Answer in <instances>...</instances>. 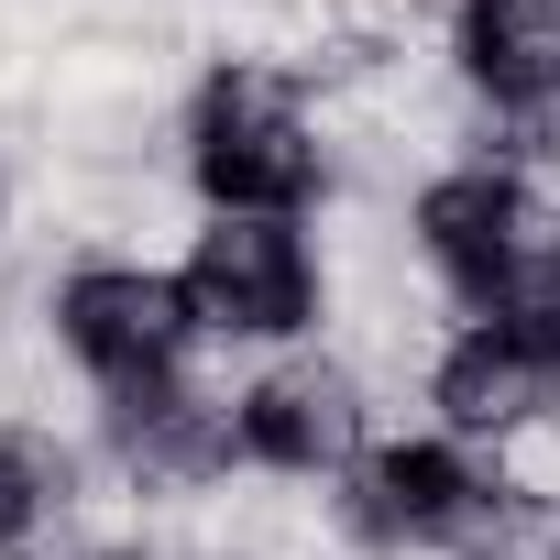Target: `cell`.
Segmentation results:
<instances>
[{
	"mask_svg": "<svg viewBox=\"0 0 560 560\" xmlns=\"http://www.w3.org/2000/svg\"><path fill=\"white\" fill-rule=\"evenodd\" d=\"M176 176L198 209H264V220H319L341 165H330V121L287 67L253 56H209L176 100Z\"/></svg>",
	"mask_w": 560,
	"mask_h": 560,
	"instance_id": "6da1fadb",
	"label": "cell"
},
{
	"mask_svg": "<svg viewBox=\"0 0 560 560\" xmlns=\"http://www.w3.org/2000/svg\"><path fill=\"white\" fill-rule=\"evenodd\" d=\"M176 287L198 341L220 352H308L330 330V253L319 220H264V209H198L187 253H176Z\"/></svg>",
	"mask_w": 560,
	"mask_h": 560,
	"instance_id": "7a4b0ae2",
	"label": "cell"
},
{
	"mask_svg": "<svg viewBox=\"0 0 560 560\" xmlns=\"http://www.w3.org/2000/svg\"><path fill=\"white\" fill-rule=\"evenodd\" d=\"M34 308H45V330H56V352L78 363L89 396L187 374V352H198L187 287H176V264H154V253H78V264L45 275Z\"/></svg>",
	"mask_w": 560,
	"mask_h": 560,
	"instance_id": "3957f363",
	"label": "cell"
},
{
	"mask_svg": "<svg viewBox=\"0 0 560 560\" xmlns=\"http://www.w3.org/2000/svg\"><path fill=\"white\" fill-rule=\"evenodd\" d=\"M374 385L330 352V341H308V352H275V363H253L242 385H231V429H242V472H264V483H341L385 429H374Z\"/></svg>",
	"mask_w": 560,
	"mask_h": 560,
	"instance_id": "277c9868",
	"label": "cell"
},
{
	"mask_svg": "<svg viewBox=\"0 0 560 560\" xmlns=\"http://www.w3.org/2000/svg\"><path fill=\"white\" fill-rule=\"evenodd\" d=\"M538 220H549V198H538V176L516 165V154H494V143H462L440 176H418V198H407V242H418V264H429V287L451 298V319H472L494 287H505V264L538 242Z\"/></svg>",
	"mask_w": 560,
	"mask_h": 560,
	"instance_id": "5b68a950",
	"label": "cell"
},
{
	"mask_svg": "<svg viewBox=\"0 0 560 560\" xmlns=\"http://www.w3.org/2000/svg\"><path fill=\"white\" fill-rule=\"evenodd\" d=\"M100 418V472L121 494H143L154 516L242 483V429H231V385H198V374H154V385H121L89 407Z\"/></svg>",
	"mask_w": 560,
	"mask_h": 560,
	"instance_id": "8992f818",
	"label": "cell"
},
{
	"mask_svg": "<svg viewBox=\"0 0 560 560\" xmlns=\"http://www.w3.org/2000/svg\"><path fill=\"white\" fill-rule=\"evenodd\" d=\"M429 418L462 451H505L527 429H560V352L505 319H451V341L429 363Z\"/></svg>",
	"mask_w": 560,
	"mask_h": 560,
	"instance_id": "52a82bcc",
	"label": "cell"
},
{
	"mask_svg": "<svg viewBox=\"0 0 560 560\" xmlns=\"http://www.w3.org/2000/svg\"><path fill=\"white\" fill-rule=\"evenodd\" d=\"M440 67L483 132L560 121V0H451Z\"/></svg>",
	"mask_w": 560,
	"mask_h": 560,
	"instance_id": "ba28073f",
	"label": "cell"
},
{
	"mask_svg": "<svg viewBox=\"0 0 560 560\" xmlns=\"http://www.w3.org/2000/svg\"><path fill=\"white\" fill-rule=\"evenodd\" d=\"M78 505H89V462L67 451V429L0 418V560H34L45 538H67Z\"/></svg>",
	"mask_w": 560,
	"mask_h": 560,
	"instance_id": "9c48e42d",
	"label": "cell"
},
{
	"mask_svg": "<svg viewBox=\"0 0 560 560\" xmlns=\"http://www.w3.org/2000/svg\"><path fill=\"white\" fill-rule=\"evenodd\" d=\"M34 560H165V538H45Z\"/></svg>",
	"mask_w": 560,
	"mask_h": 560,
	"instance_id": "30bf717a",
	"label": "cell"
},
{
	"mask_svg": "<svg viewBox=\"0 0 560 560\" xmlns=\"http://www.w3.org/2000/svg\"><path fill=\"white\" fill-rule=\"evenodd\" d=\"M538 560H560V516H549V538H538Z\"/></svg>",
	"mask_w": 560,
	"mask_h": 560,
	"instance_id": "8fae6325",
	"label": "cell"
}]
</instances>
